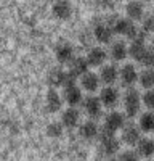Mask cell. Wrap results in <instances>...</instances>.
<instances>
[{
    "label": "cell",
    "mask_w": 154,
    "mask_h": 161,
    "mask_svg": "<svg viewBox=\"0 0 154 161\" xmlns=\"http://www.w3.org/2000/svg\"><path fill=\"white\" fill-rule=\"evenodd\" d=\"M112 29H114L116 34H119L122 37H127L130 40H133L140 34V29L136 28L135 23L130 18H119V19H116L114 24H112Z\"/></svg>",
    "instance_id": "obj_1"
},
{
    "label": "cell",
    "mask_w": 154,
    "mask_h": 161,
    "mask_svg": "<svg viewBox=\"0 0 154 161\" xmlns=\"http://www.w3.org/2000/svg\"><path fill=\"white\" fill-rule=\"evenodd\" d=\"M124 106H125V113L128 118H133L138 114L140 108H141V98L140 93L135 89H128L124 95Z\"/></svg>",
    "instance_id": "obj_2"
},
{
    "label": "cell",
    "mask_w": 154,
    "mask_h": 161,
    "mask_svg": "<svg viewBox=\"0 0 154 161\" xmlns=\"http://www.w3.org/2000/svg\"><path fill=\"white\" fill-rule=\"evenodd\" d=\"M119 148H121V142H119L117 137H116V134L103 129V134H101V150L105 152L106 155L112 156V155H116L119 152Z\"/></svg>",
    "instance_id": "obj_3"
},
{
    "label": "cell",
    "mask_w": 154,
    "mask_h": 161,
    "mask_svg": "<svg viewBox=\"0 0 154 161\" xmlns=\"http://www.w3.org/2000/svg\"><path fill=\"white\" fill-rule=\"evenodd\" d=\"M64 100H66L71 106H77L79 103L84 102V97H82V90L77 87L75 80H71L64 86Z\"/></svg>",
    "instance_id": "obj_4"
},
{
    "label": "cell",
    "mask_w": 154,
    "mask_h": 161,
    "mask_svg": "<svg viewBox=\"0 0 154 161\" xmlns=\"http://www.w3.org/2000/svg\"><path fill=\"white\" fill-rule=\"evenodd\" d=\"M124 124H125L124 114L119 113V111H111L105 119V130L117 132L119 129H124Z\"/></svg>",
    "instance_id": "obj_5"
},
{
    "label": "cell",
    "mask_w": 154,
    "mask_h": 161,
    "mask_svg": "<svg viewBox=\"0 0 154 161\" xmlns=\"http://www.w3.org/2000/svg\"><path fill=\"white\" fill-rule=\"evenodd\" d=\"M51 11H53L55 18L58 19H69L72 15V3L69 0H56L53 3Z\"/></svg>",
    "instance_id": "obj_6"
},
{
    "label": "cell",
    "mask_w": 154,
    "mask_h": 161,
    "mask_svg": "<svg viewBox=\"0 0 154 161\" xmlns=\"http://www.w3.org/2000/svg\"><path fill=\"white\" fill-rule=\"evenodd\" d=\"M119 77H121V82L125 87H132L138 80L140 74H138V71H136V68L133 64H125V66H122V69L119 73Z\"/></svg>",
    "instance_id": "obj_7"
},
{
    "label": "cell",
    "mask_w": 154,
    "mask_h": 161,
    "mask_svg": "<svg viewBox=\"0 0 154 161\" xmlns=\"http://www.w3.org/2000/svg\"><path fill=\"white\" fill-rule=\"evenodd\" d=\"M112 34H114L112 26H109V24H106V23L96 24L95 29H93L95 39L98 40V42H101V44H109L111 39H112Z\"/></svg>",
    "instance_id": "obj_8"
},
{
    "label": "cell",
    "mask_w": 154,
    "mask_h": 161,
    "mask_svg": "<svg viewBox=\"0 0 154 161\" xmlns=\"http://www.w3.org/2000/svg\"><path fill=\"white\" fill-rule=\"evenodd\" d=\"M100 100L101 103L106 106V108H114L119 102V90L116 87H106L103 89L101 95H100Z\"/></svg>",
    "instance_id": "obj_9"
},
{
    "label": "cell",
    "mask_w": 154,
    "mask_h": 161,
    "mask_svg": "<svg viewBox=\"0 0 154 161\" xmlns=\"http://www.w3.org/2000/svg\"><path fill=\"white\" fill-rule=\"evenodd\" d=\"M101 108H103V103L100 98L96 97H88L84 100V110L90 118H100L101 116Z\"/></svg>",
    "instance_id": "obj_10"
},
{
    "label": "cell",
    "mask_w": 154,
    "mask_h": 161,
    "mask_svg": "<svg viewBox=\"0 0 154 161\" xmlns=\"http://www.w3.org/2000/svg\"><path fill=\"white\" fill-rule=\"evenodd\" d=\"M125 13H127V16L130 18L132 21H140V19L143 21V18H145V7H143V3L136 2V0H132V2L127 3Z\"/></svg>",
    "instance_id": "obj_11"
},
{
    "label": "cell",
    "mask_w": 154,
    "mask_h": 161,
    "mask_svg": "<svg viewBox=\"0 0 154 161\" xmlns=\"http://www.w3.org/2000/svg\"><path fill=\"white\" fill-rule=\"evenodd\" d=\"M106 58H108V52L105 48H101V47L90 48L88 55H87V61H88L90 66H101L106 61Z\"/></svg>",
    "instance_id": "obj_12"
},
{
    "label": "cell",
    "mask_w": 154,
    "mask_h": 161,
    "mask_svg": "<svg viewBox=\"0 0 154 161\" xmlns=\"http://www.w3.org/2000/svg\"><path fill=\"white\" fill-rule=\"evenodd\" d=\"M109 55L114 61H122L128 57V47L124 40H116L111 45V50H109Z\"/></svg>",
    "instance_id": "obj_13"
},
{
    "label": "cell",
    "mask_w": 154,
    "mask_h": 161,
    "mask_svg": "<svg viewBox=\"0 0 154 161\" xmlns=\"http://www.w3.org/2000/svg\"><path fill=\"white\" fill-rule=\"evenodd\" d=\"M79 121H80V113H79V110H77V108H74V106L68 108L66 111L63 113V116H61L63 126L64 127H69V129L75 127L77 124H79Z\"/></svg>",
    "instance_id": "obj_14"
},
{
    "label": "cell",
    "mask_w": 154,
    "mask_h": 161,
    "mask_svg": "<svg viewBox=\"0 0 154 161\" xmlns=\"http://www.w3.org/2000/svg\"><path fill=\"white\" fill-rule=\"evenodd\" d=\"M56 60L63 64H66V63H71L74 60V48L71 44L68 42H64V44H59L56 47Z\"/></svg>",
    "instance_id": "obj_15"
},
{
    "label": "cell",
    "mask_w": 154,
    "mask_h": 161,
    "mask_svg": "<svg viewBox=\"0 0 154 161\" xmlns=\"http://www.w3.org/2000/svg\"><path fill=\"white\" fill-rule=\"evenodd\" d=\"M122 140L127 145H138V142L141 140L140 129L136 126H125L122 129Z\"/></svg>",
    "instance_id": "obj_16"
},
{
    "label": "cell",
    "mask_w": 154,
    "mask_h": 161,
    "mask_svg": "<svg viewBox=\"0 0 154 161\" xmlns=\"http://www.w3.org/2000/svg\"><path fill=\"white\" fill-rule=\"evenodd\" d=\"M117 77H119V71H117V68H116L114 64L103 66V69H101V73H100V79H101L105 84H108V86L114 84L116 80H117Z\"/></svg>",
    "instance_id": "obj_17"
},
{
    "label": "cell",
    "mask_w": 154,
    "mask_h": 161,
    "mask_svg": "<svg viewBox=\"0 0 154 161\" xmlns=\"http://www.w3.org/2000/svg\"><path fill=\"white\" fill-rule=\"evenodd\" d=\"M100 80L101 79L95 73H90V71L85 73L84 76H80V84H82L84 90H87V92H95L100 86Z\"/></svg>",
    "instance_id": "obj_18"
},
{
    "label": "cell",
    "mask_w": 154,
    "mask_h": 161,
    "mask_svg": "<svg viewBox=\"0 0 154 161\" xmlns=\"http://www.w3.org/2000/svg\"><path fill=\"white\" fill-rule=\"evenodd\" d=\"M88 61L87 58H82V57H77L71 61V74L75 77V76H84L85 73H88Z\"/></svg>",
    "instance_id": "obj_19"
},
{
    "label": "cell",
    "mask_w": 154,
    "mask_h": 161,
    "mask_svg": "<svg viewBox=\"0 0 154 161\" xmlns=\"http://www.w3.org/2000/svg\"><path fill=\"white\" fill-rule=\"evenodd\" d=\"M61 105H63V100H61L59 93L56 90H48V93H47V108H48V111H51V113L59 111Z\"/></svg>",
    "instance_id": "obj_20"
},
{
    "label": "cell",
    "mask_w": 154,
    "mask_h": 161,
    "mask_svg": "<svg viewBox=\"0 0 154 161\" xmlns=\"http://www.w3.org/2000/svg\"><path fill=\"white\" fill-rule=\"evenodd\" d=\"M98 134H100V129H98V126H96L95 121H87V123H84V124L80 126V136H82L84 139H87V140L95 139Z\"/></svg>",
    "instance_id": "obj_21"
},
{
    "label": "cell",
    "mask_w": 154,
    "mask_h": 161,
    "mask_svg": "<svg viewBox=\"0 0 154 161\" xmlns=\"http://www.w3.org/2000/svg\"><path fill=\"white\" fill-rule=\"evenodd\" d=\"M138 148V155L145 156V158H151L154 155V140L151 139H141L136 145Z\"/></svg>",
    "instance_id": "obj_22"
},
{
    "label": "cell",
    "mask_w": 154,
    "mask_h": 161,
    "mask_svg": "<svg viewBox=\"0 0 154 161\" xmlns=\"http://www.w3.org/2000/svg\"><path fill=\"white\" fill-rule=\"evenodd\" d=\"M140 129L145 130V132H154V113H145L141 114L140 121Z\"/></svg>",
    "instance_id": "obj_23"
},
{
    "label": "cell",
    "mask_w": 154,
    "mask_h": 161,
    "mask_svg": "<svg viewBox=\"0 0 154 161\" xmlns=\"http://www.w3.org/2000/svg\"><path fill=\"white\" fill-rule=\"evenodd\" d=\"M138 82H140L141 86H143L145 89H151V87H154V69L146 68L143 73L140 74Z\"/></svg>",
    "instance_id": "obj_24"
},
{
    "label": "cell",
    "mask_w": 154,
    "mask_h": 161,
    "mask_svg": "<svg viewBox=\"0 0 154 161\" xmlns=\"http://www.w3.org/2000/svg\"><path fill=\"white\" fill-rule=\"evenodd\" d=\"M63 134V123H51L47 127V136L48 137H59Z\"/></svg>",
    "instance_id": "obj_25"
},
{
    "label": "cell",
    "mask_w": 154,
    "mask_h": 161,
    "mask_svg": "<svg viewBox=\"0 0 154 161\" xmlns=\"http://www.w3.org/2000/svg\"><path fill=\"white\" fill-rule=\"evenodd\" d=\"M154 31V16H145L143 24H141V32H145L146 36Z\"/></svg>",
    "instance_id": "obj_26"
},
{
    "label": "cell",
    "mask_w": 154,
    "mask_h": 161,
    "mask_svg": "<svg viewBox=\"0 0 154 161\" xmlns=\"http://www.w3.org/2000/svg\"><path fill=\"white\" fill-rule=\"evenodd\" d=\"M143 103L148 110H154V90L148 89L146 93L143 95Z\"/></svg>",
    "instance_id": "obj_27"
},
{
    "label": "cell",
    "mask_w": 154,
    "mask_h": 161,
    "mask_svg": "<svg viewBox=\"0 0 154 161\" xmlns=\"http://www.w3.org/2000/svg\"><path fill=\"white\" fill-rule=\"evenodd\" d=\"M141 64L143 66H146V68H151V69H154V52L149 48L148 50V53L145 55V58H143V61H141Z\"/></svg>",
    "instance_id": "obj_28"
},
{
    "label": "cell",
    "mask_w": 154,
    "mask_h": 161,
    "mask_svg": "<svg viewBox=\"0 0 154 161\" xmlns=\"http://www.w3.org/2000/svg\"><path fill=\"white\" fill-rule=\"evenodd\" d=\"M138 156H140V155L135 153V152H124V153L121 155L119 161H140Z\"/></svg>",
    "instance_id": "obj_29"
},
{
    "label": "cell",
    "mask_w": 154,
    "mask_h": 161,
    "mask_svg": "<svg viewBox=\"0 0 154 161\" xmlns=\"http://www.w3.org/2000/svg\"><path fill=\"white\" fill-rule=\"evenodd\" d=\"M152 52H154V37H152V40H151V47H149Z\"/></svg>",
    "instance_id": "obj_30"
},
{
    "label": "cell",
    "mask_w": 154,
    "mask_h": 161,
    "mask_svg": "<svg viewBox=\"0 0 154 161\" xmlns=\"http://www.w3.org/2000/svg\"><path fill=\"white\" fill-rule=\"evenodd\" d=\"M106 161H117V159H114V158H109V159H106Z\"/></svg>",
    "instance_id": "obj_31"
},
{
    "label": "cell",
    "mask_w": 154,
    "mask_h": 161,
    "mask_svg": "<svg viewBox=\"0 0 154 161\" xmlns=\"http://www.w3.org/2000/svg\"><path fill=\"white\" fill-rule=\"evenodd\" d=\"M149 161H152V159H149Z\"/></svg>",
    "instance_id": "obj_32"
}]
</instances>
